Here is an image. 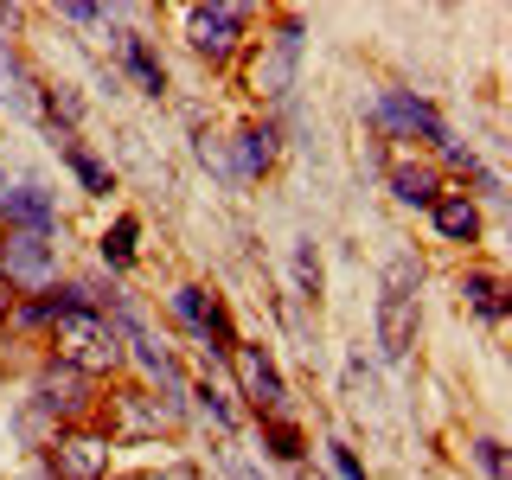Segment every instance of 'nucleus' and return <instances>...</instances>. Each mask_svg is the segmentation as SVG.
Wrapping results in <instances>:
<instances>
[{
	"mask_svg": "<svg viewBox=\"0 0 512 480\" xmlns=\"http://www.w3.org/2000/svg\"><path fill=\"white\" fill-rule=\"evenodd\" d=\"M250 7H231V0H199L186 7V45L199 52L205 64H237L250 45Z\"/></svg>",
	"mask_w": 512,
	"mask_h": 480,
	"instance_id": "obj_3",
	"label": "nucleus"
},
{
	"mask_svg": "<svg viewBox=\"0 0 512 480\" xmlns=\"http://www.w3.org/2000/svg\"><path fill=\"white\" fill-rule=\"evenodd\" d=\"M96 404H103V391H96V378L71 372L64 359H45L39 372H32V391H26V410H39L52 429H71V423H96Z\"/></svg>",
	"mask_w": 512,
	"mask_h": 480,
	"instance_id": "obj_2",
	"label": "nucleus"
},
{
	"mask_svg": "<svg viewBox=\"0 0 512 480\" xmlns=\"http://www.w3.org/2000/svg\"><path fill=\"white\" fill-rule=\"evenodd\" d=\"M96 410H109V442L128 448V442H154L160 436V423H167V410H160V397L154 391H141V384H122L116 397H103Z\"/></svg>",
	"mask_w": 512,
	"mask_h": 480,
	"instance_id": "obj_10",
	"label": "nucleus"
},
{
	"mask_svg": "<svg viewBox=\"0 0 512 480\" xmlns=\"http://www.w3.org/2000/svg\"><path fill=\"white\" fill-rule=\"evenodd\" d=\"M295 282H301V301H320V250H314V237L295 244Z\"/></svg>",
	"mask_w": 512,
	"mask_h": 480,
	"instance_id": "obj_21",
	"label": "nucleus"
},
{
	"mask_svg": "<svg viewBox=\"0 0 512 480\" xmlns=\"http://www.w3.org/2000/svg\"><path fill=\"white\" fill-rule=\"evenodd\" d=\"M52 359H64L71 372H84V378H116L122 365H128V352H122V333H116V320H109L103 308H64L52 327Z\"/></svg>",
	"mask_w": 512,
	"mask_h": 480,
	"instance_id": "obj_1",
	"label": "nucleus"
},
{
	"mask_svg": "<svg viewBox=\"0 0 512 480\" xmlns=\"http://www.w3.org/2000/svg\"><path fill=\"white\" fill-rule=\"evenodd\" d=\"M13 308V288H7V276H0V314H7Z\"/></svg>",
	"mask_w": 512,
	"mask_h": 480,
	"instance_id": "obj_25",
	"label": "nucleus"
},
{
	"mask_svg": "<svg viewBox=\"0 0 512 480\" xmlns=\"http://www.w3.org/2000/svg\"><path fill=\"white\" fill-rule=\"evenodd\" d=\"M0 276L13 295H45L58 282V231H0Z\"/></svg>",
	"mask_w": 512,
	"mask_h": 480,
	"instance_id": "obj_6",
	"label": "nucleus"
},
{
	"mask_svg": "<svg viewBox=\"0 0 512 480\" xmlns=\"http://www.w3.org/2000/svg\"><path fill=\"white\" fill-rule=\"evenodd\" d=\"M109 480H116V474H109Z\"/></svg>",
	"mask_w": 512,
	"mask_h": 480,
	"instance_id": "obj_28",
	"label": "nucleus"
},
{
	"mask_svg": "<svg viewBox=\"0 0 512 480\" xmlns=\"http://www.w3.org/2000/svg\"><path fill=\"white\" fill-rule=\"evenodd\" d=\"M416 346V295H384L378 288V352L384 365H404Z\"/></svg>",
	"mask_w": 512,
	"mask_h": 480,
	"instance_id": "obj_11",
	"label": "nucleus"
},
{
	"mask_svg": "<svg viewBox=\"0 0 512 480\" xmlns=\"http://www.w3.org/2000/svg\"><path fill=\"white\" fill-rule=\"evenodd\" d=\"M384 186H391V199L404 205V212H429L442 192V173L429 167V160H397L391 173H384Z\"/></svg>",
	"mask_w": 512,
	"mask_h": 480,
	"instance_id": "obj_15",
	"label": "nucleus"
},
{
	"mask_svg": "<svg viewBox=\"0 0 512 480\" xmlns=\"http://www.w3.org/2000/svg\"><path fill=\"white\" fill-rule=\"evenodd\" d=\"M224 372H231V397H244L256 410V423H263V416H288V384L276 372V359H269V346L237 340L224 352Z\"/></svg>",
	"mask_w": 512,
	"mask_h": 480,
	"instance_id": "obj_5",
	"label": "nucleus"
},
{
	"mask_svg": "<svg viewBox=\"0 0 512 480\" xmlns=\"http://www.w3.org/2000/svg\"><path fill=\"white\" fill-rule=\"evenodd\" d=\"M327 448H333V468H340V480H365V461L352 455L346 442H327Z\"/></svg>",
	"mask_w": 512,
	"mask_h": 480,
	"instance_id": "obj_24",
	"label": "nucleus"
},
{
	"mask_svg": "<svg viewBox=\"0 0 512 480\" xmlns=\"http://www.w3.org/2000/svg\"><path fill=\"white\" fill-rule=\"evenodd\" d=\"M295 77H301V20L282 13L276 32H269V39L256 45V58H250V96L282 103V96L295 90Z\"/></svg>",
	"mask_w": 512,
	"mask_h": 480,
	"instance_id": "obj_7",
	"label": "nucleus"
},
{
	"mask_svg": "<svg viewBox=\"0 0 512 480\" xmlns=\"http://www.w3.org/2000/svg\"><path fill=\"white\" fill-rule=\"evenodd\" d=\"M52 141H58L64 167L77 173V186H84L90 199H109V192H116V173H109V167H103V160H96V154H90V148H84L77 135H52Z\"/></svg>",
	"mask_w": 512,
	"mask_h": 480,
	"instance_id": "obj_18",
	"label": "nucleus"
},
{
	"mask_svg": "<svg viewBox=\"0 0 512 480\" xmlns=\"http://www.w3.org/2000/svg\"><path fill=\"white\" fill-rule=\"evenodd\" d=\"M244 480H263V474H250V468H244Z\"/></svg>",
	"mask_w": 512,
	"mask_h": 480,
	"instance_id": "obj_26",
	"label": "nucleus"
},
{
	"mask_svg": "<svg viewBox=\"0 0 512 480\" xmlns=\"http://www.w3.org/2000/svg\"><path fill=\"white\" fill-rule=\"evenodd\" d=\"M231 173L237 180H263L269 167H276V154H282V128L276 122H250V128H237V141H231Z\"/></svg>",
	"mask_w": 512,
	"mask_h": 480,
	"instance_id": "obj_14",
	"label": "nucleus"
},
{
	"mask_svg": "<svg viewBox=\"0 0 512 480\" xmlns=\"http://www.w3.org/2000/svg\"><path fill=\"white\" fill-rule=\"evenodd\" d=\"M429 224H436L442 244H480V199L474 192H436V205H429Z\"/></svg>",
	"mask_w": 512,
	"mask_h": 480,
	"instance_id": "obj_13",
	"label": "nucleus"
},
{
	"mask_svg": "<svg viewBox=\"0 0 512 480\" xmlns=\"http://www.w3.org/2000/svg\"><path fill=\"white\" fill-rule=\"evenodd\" d=\"M0 231H58V205L45 186H7L0 192Z\"/></svg>",
	"mask_w": 512,
	"mask_h": 480,
	"instance_id": "obj_12",
	"label": "nucleus"
},
{
	"mask_svg": "<svg viewBox=\"0 0 512 480\" xmlns=\"http://www.w3.org/2000/svg\"><path fill=\"white\" fill-rule=\"evenodd\" d=\"M116 45H122V71L135 77L148 96H167V64H160L154 45L141 39V32H116Z\"/></svg>",
	"mask_w": 512,
	"mask_h": 480,
	"instance_id": "obj_16",
	"label": "nucleus"
},
{
	"mask_svg": "<svg viewBox=\"0 0 512 480\" xmlns=\"http://www.w3.org/2000/svg\"><path fill=\"white\" fill-rule=\"evenodd\" d=\"M461 295H468V308H474L480 320H493V327L506 320V288H500V276L474 269V276H461Z\"/></svg>",
	"mask_w": 512,
	"mask_h": 480,
	"instance_id": "obj_19",
	"label": "nucleus"
},
{
	"mask_svg": "<svg viewBox=\"0 0 512 480\" xmlns=\"http://www.w3.org/2000/svg\"><path fill=\"white\" fill-rule=\"evenodd\" d=\"M96 256H103L109 276H128V269H135V256H141V218H135V212H122L103 237H96Z\"/></svg>",
	"mask_w": 512,
	"mask_h": 480,
	"instance_id": "obj_17",
	"label": "nucleus"
},
{
	"mask_svg": "<svg viewBox=\"0 0 512 480\" xmlns=\"http://www.w3.org/2000/svg\"><path fill=\"white\" fill-rule=\"evenodd\" d=\"M0 192H7V173H0Z\"/></svg>",
	"mask_w": 512,
	"mask_h": 480,
	"instance_id": "obj_27",
	"label": "nucleus"
},
{
	"mask_svg": "<svg viewBox=\"0 0 512 480\" xmlns=\"http://www.w3.org/2000/svg\"><path fill=\"white\" fill-rule=\"evenodd\" d=\"M474 468L487 474V480H506V442L500 436H480L474 442Z\"/></svg>",
	"mask_w": 512,
	"mask_h": 480,
	"instance_id": "obj_22",
	"label": "nucleus"
},
{
	"mask_svg": "<svg viewBox=\"0 0 512 480\" xmlns=\"http://www.w3.org/2000/svg\"><path fill=\"white\" fill-rule=\"evenodd\" d=\"M372 116H378L384 135H397V141H423L429 154H448V148H455V135H448V122L436 116V103H423L416 90H378Z\"/></svg>",
	"mask_w": 512,
	"mask_h": 480,
	"instance_id": "obj_8",
	"label": "nucleus"
},
{
	"mask_svg": "<svg viewBox=\"0 0 512 480\" xmlns=\"http://www.w3.org/2000/svg\"><path fill=\"white\" fill-rule=\"evenodd\" d=\"M71 26H103L109 20V7H96V0H71V7H58Z\"/></svg>",
	"mask_w": 512,
	"mask_h": 480,
	"instance_id": "obj_23",
	"label": "nucleus"
},
{
	"mask_svg": "<svg viewBox=\"0 0 512 480\" xmlns=\"http://www.w3.org/2000/svg\"><path fill=\"white\" fill-rule=\"evenodd\" d=\"M263 448L288 468H301V455H308V436H301V423H288V416H263Z\"/></svg>",
	"mask_w": 512,
	"mask_h": 480,
	"instance_id": "obj_20",
	"label": "nucleus"
},
{
	"mask_svg": "<svg viewBox=\"0 0 512 480\" xmlns=\"http://www.w3.org/2000/svg\"><path fill=\"white\" fill-rule=\"evenodd\" d=\"M167 308H173V320H180V327L192 333V340H199L205 352H212V359H224V352L237 346V327H231V314H224V301L212 295V288H199V282H180L167 295Z\"/></svg>",
	"mask_w": 512,
	"mask_h": 480,
	"instance_id": "obj_9",
	"label": "nucleus"
},
{
	"mask_svg": "<svg viewBox=\"0 0 512 480\" xmlns=\"http://www.w3.org/2000/svg\"><path fill=\"white\" fill-rule=\"evenodd\" d=\"M39 455H45V474H52V480H109V468H116V442H109L103 423L58 429Z\"/></svg>",
	"mask_w": 512,
	"mask_h": 480,
	"instance_id": "obj_4",
	"label": "nucleus"
}]
</instances>
